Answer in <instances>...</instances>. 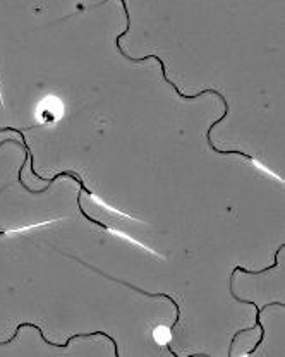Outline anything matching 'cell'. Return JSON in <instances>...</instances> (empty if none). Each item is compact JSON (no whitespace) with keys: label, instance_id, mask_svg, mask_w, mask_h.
I'll return each instance as SVG.
<instances>
[{"label":"cell","instance_id":"6da1fadb","mask_svg":"<svg viewBox=\"0 0 285 357\" xmlns=\"http://www.w3.org/2000/svg\"><path fill=\"white\" fill-rule=\"evenodd\" d=\"M77 208H79L81 215H83V217H84V218H86V220L93 222V223H96V225H100V227H102V229H105V230H107V225H105V223H100L98 220H93V218H91V217H90V215H88V213H86V211H84V210H83V206H81V196H79V195H77Z\"/></svg>","mask_w":285,"mask_h":357}]
</instances>
